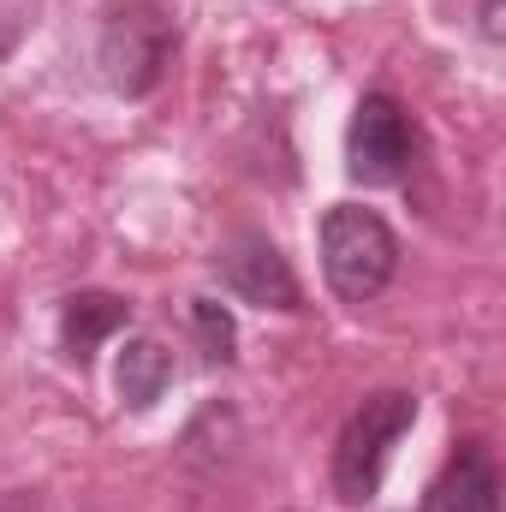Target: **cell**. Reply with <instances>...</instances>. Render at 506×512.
Instances as JSON below:
<instances>
[{
	"label": "cell",
	"instance_id": "obj_7",
	"mask_svg": "<svg viewBox=\"0 0 506 512\" xmlns=\"http://www.w3.org/2000/svg\"><path fill=\"white\" fill-rule=\"evenodd\" d=\"M126 322H131L126 298H114V292H72L66 310H60V346H66V358L90 364L96 346H102L108 334H120Z\"/></svg>",
	"mask_w": 506,
	"mask_h": 512
},
{
	"label": "cell",
	"instance_id": "obj_1",
	"mask_svg": "<svg viewBox=\"0 0 506 512\" xmlns=\"http://www.w3.org/2000/svg\"><path fill=\"white\" fill-rule=\"evenodd\" d=\"M411 423H417V393H405V387H381L346 417V429L334 441V495L346 507L376 501L387 459L411 435Z\"/></svg>",
	"mask_w": 506,
	"mask_h": 512
},
{
	"label": "cell",
	"instance_id": "obj_4",
	"mask_svg": "<svg viewBox=\"0 0 506 512\" xmlns=\"http://www.w3.org/2000/svg\"><path fill=\"white\" fill-rule=\"evenodd\" d=\"M411 155H417L411 114L381 90L364 96L352 114V131H346V173L358 185H399L411 173Z\"/></svg>",
	"mask_w": 506,
	"mask_h": 512
},
{
	"label": "cell",
	"instance_id": "obj_2",
	"mask_svg": "<svg viewBox=\"0 0 506 512\" xmlns=\"http://www.w3.org/2000/svg\"><path fill=\"white\" fill-rule=\"evenodd\" d=\"M393 268H399V239H393V227L376 209L334 203L322 215V274H328L334 298L370 304L376 292H387Z\"/></svg>",
	"mask_w": 506,
	"mask_h": 512
},
{
	"label": "cell",
	"instance_id": "obj_10",
	"mask_svg": "<svg viewBox=\"0 0 506 512\" xmlns=\"http://www.w3.org/2000/svg\"><path fill=\"white\" fill-rule=\"evenodd\" d=\"M501 0H483V36H489V42H501Z\"/></svg>",
	"mask_w": 506,
	"mask_h": 512
},
{
	"label": "cell",
	"instance_id": "obj_6",
	"mask_svg": "<svg viewBox=\"0 0 506 512\" xmlns=\"http://www.w3.org/2000/svg\"><path fill=\"white\" fill-rule=\"evenodd\" d=\"M423 512H501V471L495 453L483 441H459V453L441 465V477L429 483V507Z\"/></svg>",
	"mask_w": 506,
	"mask_h": 512
},
{
	"label": "cell",
	"instance_id": "obj_5",
	"mask_svg": "<svg viewBox=\"0 0 506 512\" xmlns=\"http://www.w3.org/2000/svg\"><path fill=\"white\" fill-rule=\"evenodd\" d=\"M215 268H221V280H227L245 304H262V310H304V292H298L292 262L280 256L274 239H262V233H233V239L215 251Z\"/></svg>",
	"mask_w": 506,
	"mask_h": 512
},
{
	"label": "cell",
	"instance_id": "obj_3",
	"mask_svg": "<svg viewBox=\"0 0 506 512\" xmlns=\"http://www.w3.org/2000/svg\"><path fill=\"white\" fill-rule=\"evenodd\" d=\"M173 48H179V30H173V18L155 0H120V6H108L102 36H96L102 78L120 96H149L167 78Z\"/></svg>",
	"mask_w": 506,
	"mask_h": 512
},
{
	"label": "cell",
	"instance_id": "obj_9",
	"mask_svg": "<svg viewBox=\"0 0 506 512\" xmlns=\"http://www.w3.org/2000/svg\"><path fill=\"white\" fill-rule=\"evenodd\" d=\"M191 322H197V340H203V358L209 364H233V316H227V304H215V298H191Z\"/></svg>",
	"mask_w": 506,
	"mask_h": 512
},
{
	"label": "cell",
	"instance_id": "obj_11",
	"mask_svg": "<svg viewBox=\"0 0 506 512\" xmlns=\"http://www.w3.org/2000/svg\"><path fill=\"white\" fill-rule=\"evenodd\" d=\"M0 512H42L30 495H0Z\"/></svg>",
	"mask_w": 506,
	"mask_h": 512
},
{
	"label": "cell",
	"instance_id": "obj_8",
	"mask_svg": "<svg viewBox=\"0 0 506 512\" xmlns=\"http://www.w3.org/2000/svg\"><path fill=\"white\" fill-rule=\"evenodd\" d=\"M120 399H126L131 411H149L155 399H167V387L179 376V364H173V352L161 346V340H126V352H120Z\"/></svg>",
	"mask_w": 506,
	"mask_h": 512
}]
</instances>
